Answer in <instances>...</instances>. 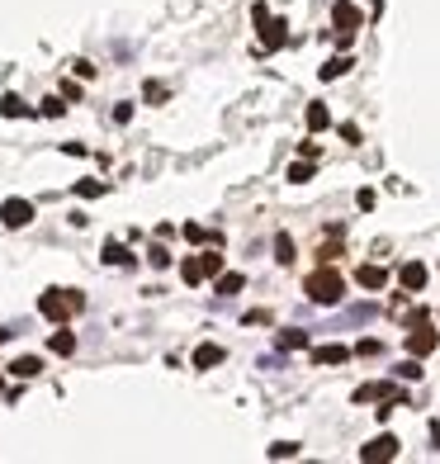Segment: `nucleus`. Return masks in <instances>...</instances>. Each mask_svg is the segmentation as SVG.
I'll return each mask as SVG.
<instances>
[{
	"label": "nucleus",
	"mask_w": 440,
	"mask_h": 464,
	"mask_svg": "<svg viewBox=\"0 0 440 464\" xmlns=\"http://www.w3.org/2000/svg\"><path fill=\"white\" fill-rule=\"evenodd\" d=\"M251 19H256V24H260V43H265L270 53H275V48H285V43H289V24H285V19H270L260 0H256V5H251Z\"/></svg>",
	"instance_id": "obj_3"
},
{
	"label": "nucleus",
	"mask_w": 440,
	"mask_h": 464,
	"mask_svg": "<svg viewBox=\"0 0 440 464\" xmlns=\"http://www.w3.org/2000/svg\"><path fill=\"white\" fill-rule=\"evenodd\" d=\"M38 370H43V360H38V355H19V360L10 365V375H15V379H33Z\"/></svg>",
	"instance_id": "obj_13"
},
{
	"label": "nucleus",
	"mask_w": 440,
	"mask_h": 464,
	"mask_svg": "<svg viewBox=\"0 0 440 464\" xmlns=\"http://www.w3.org/2000/svg\"><path fill=\"white\" fill-rule=\"evenodd\" d=\"M303 119H308L312 133H317V128H332V114H327V105H308V114H303Z\"/></svg>",
	"instance_id": "obj_18"
},
{
	"label": "nucleus",
	"mask_w": 440,
	"mask_h": 464,
	"mask_svg": "<svg viewBox=\"0 0 440 464\" xmlns=\"http://www.w3.org/2000/svg\"><path fill=\"white\" fill-rule=\"evenodd\" d=\"M398 284H403V289H412V294H421V289H426V266H421V261L398 266Z\"/></svg>",
	"instance_id": "obj_9"
},
{
	"label": "nucleus",
	"mask_w": 440,
	"mask_h": 464,
	"mask_svg": "<svg viewBox=\"0 0 440 464\" xmlns=\"http://www.w3.org/2000/svg\"><path fill=\"white\" fill-rule=\"evenodd\" d=\"M436 346H440V336L426 327V323H416V332L407 336V351H412V355H431Z\"/></svg>",
	"instance_id": "obj_10"
},
{
	"label": "nucleus",
	"mask_w": 440,
	"mask_h": 464,
	"mask_svg": "<svg viewBox=\"0 0 440 464\" xmlns=\"http://www.w3.org/2000/svg\"><path fill=\"white\" fill-rule=\"evenodd\" d=\"M0 223H5V227H28V223H33V204H28V199H5V204H0Z\"/></svg>",
	"instance_id": "obj_8"
},
{
	"label": "nucleus",
	"mask_w": 440,
	"mask_h": 464,
	"mask_svg": "<svg viewBox=\"0 0 440 464\" xmlns=\"http://www.w3.org/2000/svg\"><path fill=\"white\" fill-rule=\"evenodd\" d=\"M289 455H298L294 440H275V445H270V460H289Z\"/></svg>",
	"instance_id": "obj_24"
},
{
	"label": "nucleus",
	"mask_w": 440,
	"mask_h": 464,
	"mask_svg": "<svg viewBox=\"0 0 440 464\" xmlns=\"http://www.w3.org/2000/svg\"><path fill=\"white\" fill-rule=\"evenodd\" d=\"M275 261H280V266H294V237H285V232L275 237Z\"/></svg>",
	"instance_id": "obj_22"
},
{
	"label": "nucleus",
	"mask_w": 440,
	"mask_h": 464,
	"mask_svg": "<svg viewBox=\"0 0 440 464\" xmlns=\"http://www.w3.org/2000/svg\"><path fill=\"white\" fill-rule=\"evenodd\" d=\"M48 346H52L57 355H71V351H76V336H71V332L62 327V332H52V341H48Z\"/></svg>",
	"instance_id": "obj_20"
},
{
	"label": "nucleus",
	"mask_w": 440,
	"mask_h": 464,
	"mask_svg": "<svg viewBox=\"0 0 440 464\" xmlns=\"http://www.w3.org/2000/svg\"><path fill=\"white\" fill-rule=\"evenodd\" d=\"M104 266H133V251L124 242H104Z\"/></svg>",
	"instance_id": "obj_14"
},
{
	"label": "nucleus",
	"mask_w": 440,
	"mask_h": 464,
	"mask_svg": "<svg viewBox=\"0 0 440 464\" xmlns=\"http://www.w3.org/2000/svg\"><path fill=\"white\" fill-rule=\"evenodd\" d=\"M218 270H223V256H218V251H204V256H189L180 266V280L185 284H204L208 275H218Z\"/></svg>",
	"instance_id": "obj_5"
},
{
	"label": "nucleus",
	"mask_w": 440,
	"mask_h": 464,
	"mask_svg": "<svg viewBox=\"0 0 440 464\" xmlns=\"http://www.w3.org/2000/svg\"><path fill=\"white\" fill-rule=\"evenodd\" d=\"M350 67H355L350 57H332V62L322 67V81H337V76H346V71H350Z\"/></svg>",
	"instance_id": "obj_19"
},
{
	"label": "nucleus",
	"mask_w": 440,
	"mask_h": 464,
	"mask_svg": "<svg viewBox=\"0 0 440 464\" xmlns=\"http://www.w3.org/2000/svg\"><path fill=\"white\" fill-rule=\"evenodd\" d=\"M213 365H223V346H213V341H204V346L194 351V370H213Z\"/></svg>",
	"instance_id": "obj_12"
},
{
	"label": "nucleus",
	"mask_w": 440,
	"mask_h": 464,
	"mask_svg": "<svg viewBox=\"0 0 440 464\" xmlns=\"http://www.w3.org/2000/svg\"><path fill=\"white\" fill-rule=\"evenodd\" d=\"M147 261H152L156 270H166V266H171V251H166V246L156 242V246H152V251H147Z\"/></svg>",
	"instance_id": "obj_25"
},
{
	"label": "nucleus",
	"mask_w": 440,
	"mask_h": 464,
	"mask_svg": "<svg viewBox=\"0 0 440 464\" xmlns=\"http://www.w3.org/2000/svg\"><path fill=\"white\" fill-rule=\"evenodd\" d=\"M355 284H360V289H384V284H389V270H384V266H360V270H355Z\"/></svg>",
	"instance_id": "obj_11"
},
{
	"label": "nucleus",
	"mask_w": 440,
	"mask_h": 464,
	"mask_svg": "<svg viewBox=\"0 0 440 464\" xmlns=\"http://www.w3.org/2000/svg\"><path fill=\"white\" fill-rule=\"evenodd\" d=\"M398 450H403V440L384 431V436H374L369 445H360V460L364 464H384V460H398Z\"/></svg>",
	"instance_id": "obj_6"
},
{
	"label": "nucleus",
	"mask_w": 440,
	"mask_h": 464,
	"mask_svg": "<svg viewBox=\"0 0 440 464\" xmlns=\"http://www.w3.org/2000/svg\"><path fill=\"white\" fill-rule=\"evenodd\" d=\"M289 180H294V185L312 180V162H294V166H289Z\"/></svg>",
	"instance_id": "obj_23"
},
{
	"label": "nucleus",
	"mask_w": 440,
	"mask_h": 464,
	"mask_svg": "<svg viewBox=\"0 0 440 464\" xmlns=\"http://www.w3.org/2000/svg\"><path fill=\"white\" fill-rule=\"evenodd\" d=\"M275 341H280V351H303V346H308V332H289L285 327Z\"/></svg>",
	"instance_id": "obj_17"
},
{
	"label": "nucleus",
	"mask_w": 440,
	"mask_h": 464,
	"mask_svg": "<svg viewBox=\"0 0 440 464\" xmlns=\"http://www.w3.org/2000/svg\"><path fill=\"white\" fill-rule=\"evenodd\" d=\"M355 403H403L407 408V393L398 384H364V388H355Z\"/></svg>",
	"instance_id": "obj_7"
},
{
	"label": "nucleus",
	"mask_w": 440,
	"mask_h": 464,
	"mask_svg": "<svg viewBox=\"0 0 440 464\" xmlns=\"http://www.w3.org/2000/svg\"><path fill=\"white\" fill-rule=\"evenodd\" d=\"M81 308H85V294H76V289H48L38 299V313L48 323H67V318H76Z\"/></svg>",
	"instance_id": "obj_1"
},
{
	"label": "nucleus",
	"mask_w": 440,
	"mask_h": 464,
	"mask_svg": "<svg viewBox=\"0 0 440 464\" xmlns=\"http://www.w3.org/2000/svg\"><path fill=\"white\" fill-rule=\"evenodd\" d=\"M242 289H246V275H223L218 270V294H223V299H232Z\"/></svg>",
	"instance_id": "obj_16"
},
{
	"label": "nucleus",
	"mask_w": 440,
	"mask_h": 464,
	"mask_svg": "<svg viewBox=\"0 0 440 464\" xmlns=\"http://www.w3.org/2000/svg\"><path fill=\"white\" fill-rule=\"evenodd\" d=\"M62 110H67L62 100H43V110H38V114H48V119H57V114H62Z\"/></svg>",
	"instance_id": "obj_28"
},
{
	"label": "nucleus",
	"mask_w": 440,
	"mask_h": 464,
	"mask_svg": "<svg viewBox=\"0 0 440 464\" xmlns=\"http://www.w3.org/2000/svg\"><path fill=\"white\" fill-rule=\"evenodd\" d=\"M142 95H147V100H152V105H161V100H166V85H156V81H147V90H142Z\"/></svg>",
	"instance_id": "obj_27"
},
{
	"label": "nucleus",
	"mask_w": 440,
	"mask_h": 464,
	"mask_svg": "<svg viewBox=\"0 0 440 464\" xmlns=\"http://www.w3.org/2000/svg\"><path fill=\"white\" fill-rule=\"evenodd\" d=\"M332 24H337V43L350 48V38H355V28L364 24V15L350 5V0H337V5H332Z\"/></svg>",
	"instance_id": "obj_4"
},
{
	"label": "nucleus",
	"mask_w": 440,
	"mask_h": 464,
	"mask_svg": "<svg viewBox=\"0 0 440 464\" xmlns=\"http://www.w3.org/2000/svg\"><path fill=\"white\" fill-rule=\"evenodd\" d=\"M341 289H346V284H341V275L327 270V266H322V270H312L308 280H303V294H308L312 303H322V308L341 303Z\"/></svg>",
	"instance_id": "obj_2"
},
{
	"label": "nucleus",
	"mask_w": 440,
	"mask_h": 464,
	"mask_svg": "<svg viewBox=\"0 0 440 464\" xmlns=\"http://www.w3.org/2000/svg\"><path fill=\"white\" fill-rule=\"evenodd\" d=\"M76 194H81V199H95V194H104V180H81Z\"/></svg>",
	"instance_id": "obj_26"
},
{
	"label": "nucleus",
	"mask_w": 440,
	"mask_h": 464,
	"mask_svg": "<svg viewBox=\"0 0 440 464\" xmlns=\"http://www.w3.org/2000/svg\"><path fill=\"white\" fill-rule=\"evenodd\" d=\"M346 346H312V360H317V365H341V360H346Z\"/></svg>",
	"instance_id": "obj_15"
},
{
	"label": "nucleus",
	"mask_w": 440,
	"mask_h": 464,
	"mask_svg": "<svg viewBox=\"0 0 440 464\" xmlns=\"http://www.w3.org/2000/svg\"><path fill=\"white\" fill-rule=\"evenodd\" d=\"M0 114H5V119H24L28 105L19 100V95H5V100H0Z\"/></svg>",
	"instance_id": "obj_21"
}]
</instances>
